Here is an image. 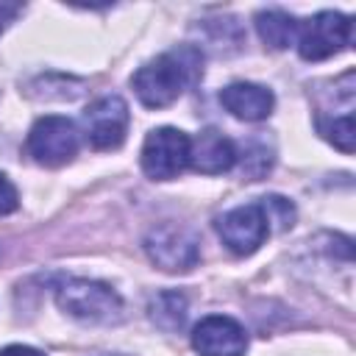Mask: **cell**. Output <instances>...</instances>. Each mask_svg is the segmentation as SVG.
Masks as SVG:
<instances>
[{
    "mask_svg": "<svg viewBox=\"0 0 356 356\" xmlns=\"http://www.w3.org/2000/svg\"><path fill=\"white\" fill-rule=\"evenodd\" d=\"M203 53L195 44H181L175 50H167L139 67L131 78V86L142 106L147 108H164L175 103L186 86H192L203 72Z\"/></svg>",
    "mask_w": 356,
    "mask_h": 356,
    "instance_id": "1",
    "label": "cell"
},
{
    "mask_svg": "<svg viewBox=\"0 0 356 356\" xmlns=\"http://www.w3.org/2000/svg\"><path fill=\"white\" fill-rule=\"evenodd\" d=\"M56 300L81 323H117L122 317V298L100 281L67 278L56 286Z\"/></svg>",
    "mask_w": 356,
    "mask_h": 356,
    "instance_id": "2",
    "label": "cell"
},
{
    "mask_svg": "<svg viewBox=\"0 0 356 356\" xmlns=\"http://www.w3.org/2000/svg\"><path fill=\"white\" fill-rule=\"evenodd\" d=\"M145 253L156 267L167 273H186L200 259V242L189 228L178 222H161L147 231Z\"/></svg>",
    "mask_w": 356,
    "mask_h": 356,
    "instance_id": "3",
    "label": "cell"
},
{
    "mask_svg": "<svg viewBox=\"0 0 356 356\" xmlns=\"http://www.w3.org/2000/svg\"><path fill=\"white\" fill-rule=\"evenodd\" d=\"M189 136L178 128H156L142 145V170L153 181H170L189 167Z\"/></svg>",
    "mask_w": 356,
    "mask_h": 356,
    "instance_id": "4",
    "label": "cell"
},
{
    "mask_svg": "<svg viewBox=\"0 0 356 356\" xmlns=\"http://www.w3.org/2000/svg\"><path fill=\"white\" fill-rule=\"evenodd\" d=\"M350 17L339 11H320L309 17L298 33V53L306 61H323L350 44Z\"/></svg>",
    "mask_w": 356,
    "mask_h": 356,
    "instance_id": "5",
    "label": "cell"
},
{
    "mask_svg": "<svg viewBox=\"0 0 356 356\" xmlns=\"http://www.w3.org/2000/svg\"><path fill=\"white\" fill-rule=\"evenodd\" d=\"M25 147L33 156V161L44 167H61L78 153V128L67 117L47 114L33 122Z\"/></svg>",
    "mask_w": 356,
    "mask_h": 356,
    "instance_id": "6",
    "label": "cell"
},
{
    "mask_svg": "<svg viewBox=\"0 0 356 356\" xmlns=\"http://www.w3.org/2000/svg\"><path fill=\"white\" fill-rule=\"evenodd\" d=\"M217 234L222 245L236 256H250L253 250H259V245H264V239L270 236V222L261 200L225 211L217 220Z\"/></svg>",
    "mask_w": 356,
    "mask_h": 356,
    "instance_id": "7",
    "label": "cell"
},
{
    "mask_svg": "<svg viewBox=\"0 0 356 356\" xmlns=\"http://www.w3.org/2000/svg\"><path fill=\"white\" fill-rule=\"evenodd\" d=\"M128 106L122 97L117 95H106L100 100H95L86 111H83V125H86V136L89 145L95 150H114L122 145L125 131H128Z\"/></svg>",
    "mask_w": 356,
    "mask_h": 356,
    "instance_id": "8",
    "label": "cell"
},
{
    "mask_svg": "<svg viewBox=\"0 0 356 356\" xmlns=\"http://www.w3.org/2000/svg\"><path fill=\"white\" fill-rule=\"evenodd\" d=\"M192 348L200 356H242L248 350V331L234 317L211 314L195 325Z\"/></svg>",
    "mask_w": 356,
    "mask_h": 356,
    "instance_id": "9",
    "label": "cell"
},
{
    "mask_svg": "<svg viewBox=\"0 0 356 356\" xmlns=\"http://www.w3.org/2000/svg\"><path fill=\"white\" fill-rule=\"evenodd\" d=\"M189 164L203 175L228 172L236 164V147L217 128H206L197 139L189 142Z\"/></svg>",
    "mask_w": 356,
    "mask_h": 356,
    "instance_id": "10",
    "label": "cell"
},
{
    "mask_svg": "<svg viewBox=\"0 0 356 356\" xmlns=\"http://www.w3.org/2000/svg\"><path fill=\"white\" fill-rule=\"evenodd\" d=\"M220 103H222L236 120L259 122V120L270 117V111H273V106H275V97H273V92H270L267 86L239 81V83H228V86L220 92Z\"/></svg>",
    "mask_w": 356,
    "mask_h": 356,
    "instance_id": "11",
    "label": "cell"
},
{
    "mask_svg": "<svg viewBox=\"0 0 356 356\" xmlns=\"http://www.w3.org/2000/svg\"><path fill=\"white\" fill-rule=\"evenodd\" d=\"M256 31L261 36V42L273 50H284L295 42L298 33V22L281 11V8H270V11H259L256 14Z\"/></svg>",
    "mask_w": 356,
    "mask_h": 356,
    "instance_id": "12",
    "label": "cell"
},
{
    "mask_svg": "<svg viewBox=\"0 0 356 356\" xmlns=\"http://www.w3.org/2000/svg\"><path fill=\"white\" fill-rule=\"evenodd\" d=\"M150 320L164 331H178L186 320V298L175 289H164L150 298Z\"/></svg>",
    "mask_w": 356,
    "mask_h": 356,
    "instance_id": "13",
    "label": "cell"
},
{
    "mask_svg": "<svg viewBox=\"0 0 356 356\" xmlns=\"http://www.w3.org/2000/svg\"><path fill=\"white\" fill-rule=\"evenodd\" d=\"M317 128L320 134L334 142L342 153H353V114H342V117H317Z\"/></svg>",
    "mask_w": 356,
    "mask_h": 356,
    "instance_id": "14",
    "label": "cell"
},
{
    "mask_svg": "<svg viewBox=\"0 0 356 356\" xmlns=\"http://www.w3.org/2000/svg\"><path fill=\"white\" fill-rule=\"evenodd\" d=\"M261 206H264V214H267V222H270V231H286L292 222H295V206L281 197V195H267L261 197Z\"/></svg>",
    "mask_w": 356,
    "mask_h": 356,
    "instance_id": "15",
    "label": "cell"
},
{
    "mask_svg": "<svg viewBox=\"0 0 356 356\" xmlns=\"http://www.w3.org/2000/svg\"><path fill=\"white\" fill-rule=\"evenodd\" d=\"M17 206H19L17 186L0 172V214H11V211H17Z\"/></svg>",
    "mask_w": 356,
    "mask_h": 356,
    "instance_id": "16",
    "label": "cell"
},
{
    "mask_svg": "<svg viewBox=\"0 0 356 356\" xmlns=\"http://www.w3.org/2000/svg\"><path fill=\"white\" fill-rule=\"evenodd\" d=\"M22 11L19 3H8V0H0V33L6 31L8 22H14V17Z\"/></svg>",
    "mask_w": 356,
    "mask_h": 356,
    "instance_id": "17",
    "label": "cell"
},
{
    "mask_svg": "<svg viewBox=\"0 0 356 356\" xmlns=\"http://www.w3.org/2000/svg\"><path fill=\"white\" fill-rule=\"evenodd\" d=\"M0 356H44V353L31 348V345H8V348L0 350Z\"/></svg>",
    "mask_w": 356,
    "mask_h": 356,
    "instance_id": "18",
    "label": "cell"
}]
</instances>
